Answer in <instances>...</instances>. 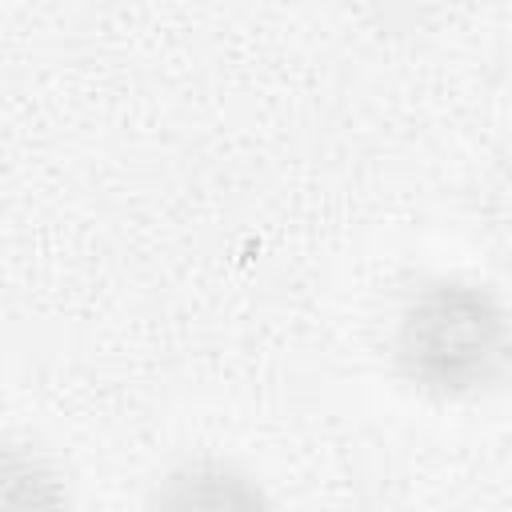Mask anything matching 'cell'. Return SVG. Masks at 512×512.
Returning <instances> with one entry per match:
<instances>
[{
	"instance_id": "cell-1",
	"label": "cell",
	"mask_w": 512,
	"mask_h": 512,
	"mask_svg": "<svg viewBox=\"0 0 512 512\" xmlns=\"http://www.w3.org/2000/svg\"><path fill=\"white\" fill-rule=\"evenodd\" d=\"M504 312L476 288L444 284L432 288L404 320V356L412 372L440 388H464L484 380L488 368L508 352Z\"/></svg>"
},
{
	"instance_id": "cell-2",
	"label": "cell",
	"mask_w": 512,
	"mask_h": 512,
	"mask_svg": "<svg viewBox=\"0 0 512 512\" xmlns=\"http://www.w3.org/2000/svg\"><path fill=\"white\" fill-rule=\"evenodd\" d=\"M148 512H268V508L244 476L228 468L196 464V468L172 472L152 492Z\"/></svg>"
}]
</instances>
